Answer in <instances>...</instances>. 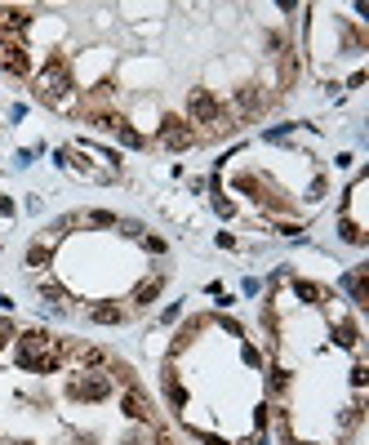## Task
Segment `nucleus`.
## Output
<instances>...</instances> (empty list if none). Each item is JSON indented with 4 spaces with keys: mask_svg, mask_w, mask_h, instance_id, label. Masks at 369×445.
I'll use <instances>...</instances> for the list:
<instances>
[{
    "mask_svg": "<svg viewBox=\"0 0 369 445\" xmlns=\"http://www.w3.org/2000/svg\"><path fill=\"white\" fill-rule=\"evenodd\" d=\"M160 290H165V272L160 276H152V281H143L138 290H133V312H147L156 299H160Z\"/></svg>",
    "mask_w": 369,
    "mask_h": 445,
    "instance_id": "f257e3e1",
    "label": "nucleus"
},
{
    "mask_svg": "<svg viewBox=\"0 0 369 445\" xmlns=\"http://www.w3.org/2000/svg\"><path fill=\"white\" fill-rule=\"evenodd\" d=\"M89 321L94 325H121V321H129V312L125 307H89Z\"/></svg>",
    "mask_w": 369,
    "mask_h": 445,
    "instance_id": "f03ea898",
    "label": "nucleus"
}]
</instances>
